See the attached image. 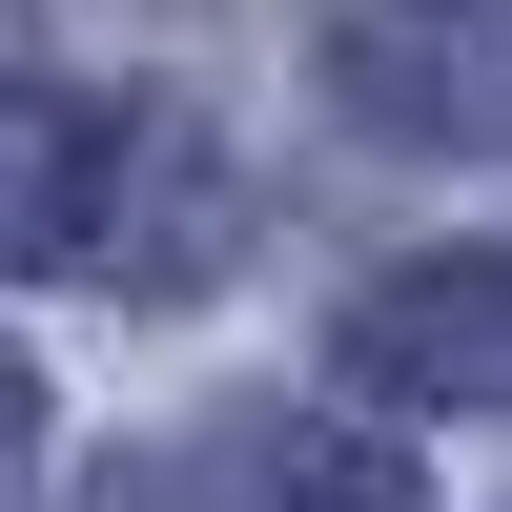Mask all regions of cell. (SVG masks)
<instances>
[{
    "label": "cell",
    "mask_w": 512,
    "mask_h": 512,
    "mask_svg": "<svg viewBox=\"0 0 512 512\" xmlns=\"http://www.w3.org/2000/svg\"><path fill=\"white\" fill-rule=\"evenodd\" d=\"M82 512H185V492H164V472H103V492H82Z\"/></svg>",
    "instance_id": "5"
},
{
    "label": "cell",
    "mask_w": 512,
    "mask_h": 512,
    "mask_svg": "<svg viewBox=\"0 0 512 512\" xmlns=\"http://www.w3.org/2000/svg\"><path fill=\"white\" fill-rule=\"evenodd\" d=\"M328 103L390 123V144H472L512 103V0H328Z\"/></svg>",
    "instance_id": "1"
},
{
    "label": "cell",
    "mask_w": 512,
    "mask_h": 512,
    "mask_svg": "<svg viewBox=\"0 0 512 512\" xmlns=\"http://www.w3.org/2000/svg\"><path fill=\"white\" fill-rule=\"evenodd\" d=\"M62 246H103V123L0 82V267H62Z\"/></svg>",
    "instance_id": "3"
},
{
    "label": "cell",
    "mask_w": 512,
    "mask_h": 512,
    "mask_svg": "<svg viewBox=\"0 0 512 512\" xmlns=\"http://www.w3.org/2000/svg\"><path fill=\"white\" fill-rule=\"evenodd\" d=\"M246 492L267 512H410V472L369 431H246Z\"/></svg>",
    "instance_id": "4"
},
{
    "label": "cell",
    "mask_w": 512,
    "mask_h": 512,
    "mask_svg": "<svg viewBox=\"0 0 512 512\" xmlns=\"http://www.w3.org/2000/svg\"><path fill=\"white\" fill-rule=\"evenodd\" d=\"M349 369L390 410H512V246H431V267L349 287Z\"/></svg>",
    "instance_id": "2"
}]
</instances>
